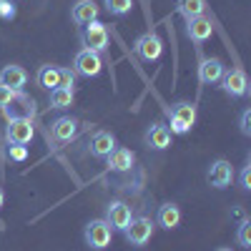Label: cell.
I'll use <instances>...</instances> for the list:
<instances>
[{
    "label": "cell",
    "mask_w": 251,
    "mask_h": 251,
    "mask_svg": "<svg viewBox=\"0 0 251 251\" xmlns=\"http://www.w3.org/2000/svg\"><path fill=\"white\" fill-rule=\"evenodd\" d=\"M33 136H35V128H33L30 116H8V126H5L8 146H25L33 141Z\"/></svg>",
    "instance_id": "6da1fadb"
},
{
    "label": "cell",
    "mask_w": 251,
    "mask_h": 251,
    "mask_svg": "<svg viewBox=\"0 0 251 251\" xmlns=\"http://www.w3.org/2000/svg\"><path fill=\"white\" fill-rule=\"evenodd\" d=\"M111 236H113V228L108 226L106 219H93L86 224V228H83V239H86V244L96 251L106 249L111 244Z\"/></svg>",
    "instance_id": "7a4b0ae2"
},
{
    "label": "cell",
    "mask_w": 251,
    "mask_h": 251,
    "mask_svg": "<svg viewBox=\"0 0 251 251\" xmlns=\"http://www.w3.org/2000/svg\"><path fill=\"white\" fill-rule=\"evenodd\" d=\"M133 53L143 60V63H153L163 55V40L158 38V33L149 30V33H143L136 38V43H133Z\"/></svg>",
    "instance_id": "3957f363"
},
{
    "label": "cell",
    "mask_w": 251,
    "mask_h": 251,
    "mask_svg": "<svg viewBox=\"0 0 251 251\" xmlns=\"http://www.w3.org/2000/svg\"><path fill=\"white\" fill-rule=\"evenodd\" d=\"M194 123H196V106L194 103H188V100H181L176 103V106L171 108V133H188L194 128Z\"/></svg>",
    "instance_id": "277c9868"
},
{
    "label": "cell",
    "mask_w": 251,
    "mask_h": 251,
    "mask_svg": "<svg viewBox=\"0 0 251 251\" xmlns=\"http://www.w3.org/2000/svg\"><path fill=\"white\" fill-rule=\"evenodd\" d=\"M80 43H83V48H88V50L106 53L108 50V30H106V25H103L100 20H93V23L83 25Z\"/></svg>",
    "instance_id": "5b68a950"
},
{
    "label": "cell",
    "mask_w": 251,
    "mask_h": 251,
    "mask_svg": "<svg viewBox=\"0 0 251 251\" xmlns=\"http://www.w3.org/2000/svg\"><path fill=\"white\" fill-rule=\"evenodd\" d=\"M73 71H75V75H83V78H96L103 71L100 53L88 50V48H80L75 53V58H73Z\"/></svg>",
    "instance_id": "8992f818"
},
{
    "label": "cell",
    "mask_w": 251,
    "mask_h": 251,
    "mask_svg": "<svg viewBox=\"0 0 251 251\" xmlns=\"http://www.w3.org/2000/svg\"><path fill=\"white\" fill-rule=\"evenodd\" d=\"M153 221L149 219V216H136V219H131V224L126 226V241H128L131 246H146L151 241V236H153Z\"/></svg>",
    "instance_id": "52a82bcc"
},
{
    "label": "cell",
    "mask_w": 251,
    "mask_h": 251,
    "mask_svg": "<svg viewBox=\"0 0 251 251\" xmlns=\"http://www.w3.org/2000/svg\"><path fill=\"white\" fill-rule=\"evenodd\" d=\"M221 91L231 98H244L249 96V78L241 68H231V71H224L221 75Z\"/></svg>",
    "instance_id": "ba28073f"
},
{
    "label": "cell",
    "mask_w": 251,
    "mask_h": 251,
    "mask_svg": "<svg viewBox=\"0 0 251 251\" xmlns=\"http://www.w3.org/2000/svg\"><path fill=\"white\" fill-rule=\"evenodd\" d=\"M206 181L208 186H214V188H226V186H231L234 181V169H231V163H228L226 158H216L211 166H208V171H206Z\"/></svg>",
    "instance_id": "9c48e42d"
},
{
    "label": "cell",
    "mask_w": 251,
    "mask_h": 251,
    "mask_svg": "<svg viewBox=\"0 0 251 251\" xmlns=\"http://www.w3.org/2000/svg\"><path fill=\"white\" fill-rule=\"evenodd\" d=\"M211 35H214V23H211V18L201 15V18H194V20H186V38L191 40V43L201 46V43H206V40L211 38Z\"/></svg>",
    "instance_id": "30bf717a"
},
{
    "label": "cell",
    "mask_w": 251,
    "mask_h": 251,
    "mask_svg": "<svg viewBox=\"0 0 251 251\" xmlns=\"http://www.w3.org/2000/svg\"><path fill=\"white\" fill-rule=\"evenodd\" d=\"M131 206H126L123 201H111L106 206V221L113 231H126V226L131 224Z\"/></svg>",
    "instance_id": "8fae6325"
},
{
    "label": "cell",
    "mask_w": 251,
    "mask_h": 251,
    "mask_svg": "<svg viewBox=\"0 0 251 251\" xmlns=\"http://www.w3.org/2000/svg\"><path fill=\"white\" fill-rule=\"evenodd\" d=\"M78 136V121L71 116H60L50 123V138L55 143H71Z\"/></svg>",
    "instance_id": "7c38bea8"
},
{
    "label": "cell",
    "mask_w": 251,
    "mask_h": 251,
    "mask_svg": "<svg viewBox=\"0 0 251 251\" xmlns=\"http://www.w3.org/2000/svg\"><path fill=\"white\" fill-rule=\"evenodd\" d=\"M224 63L219 58H201L199 60V83H203V86H214V83L221 80L224 75Z\"/></svg>",
    "instance_id": "4fadbf2b"
},
{
    "label": "cell",
    "mask_w": 251,
    "mask_h": 251,
    "mask_svg": "<svg viewBox=\"0 0 251 251\" xmlns=\"http://www.w3.org/2000/svg\"><path fill=\"white\" fill-rule=\"evenodd\" d=\"M146 146L153 151H166L171 146V131H169V126H163V123H151L149 126V131H146Z\"/></svg>",
    "instance_id": "5bb4252c"
},
{
    "label": "cell",
    "mask_w": 251,
    "mask_h": 251,
    "mask_svg": "<svg viewBox=\"0 0 251 251\" xmlns=\"http://www.w3.org/2000/svg\"><path fill=\"white\" fill-rule=\"evenodd\" d=\"M98 5L93 3V0H75L73 3V8H71V20L75 25H88V23H93V20H98Z\"/></svg>",
    "instance_id": "9a60e30c"
},
{
    "label": "cell",
    "mask_w": 251,
    "mask_h": 251,
    "mask_svg": "<svg viewBox=\"0 0 251 251\" xmlns=\"http://www.w3.org/2000/svg\"><path fill=\"white\" fill-rule=\"evenodd\" d=\"M106 163H108V169L116 171V174H126V171H131L133 169V163H136V153L131 149H116L106 156Z\"/></svg>",
    "instance_id": "2e32d148"
},
{
    "label": "cell",
    "mask_w": 251,
    "mask_h": 251,
    "mask_svg": "<svg viewBox=\"0 0 251 251\" xmlns=\"http://www.w3.org/2000/svg\"><path fill=\"white\" fill-rule=\"evenodd\" d=\"M28 83V71L20 68V66H5L3 71H0V86L5 88H13V91H23Z\"/></svg>",
    "instance_id": "e0dca14e"
},
{
    "label": "cell",
    "mask_w": 251,
    "mask_h": 251,
    "mask_svg": "<svg viewBox=\"0 0 251 251\" xmlns=\"http://www.w3.org/2000/svg\"><path fill=\"white\" fill-rule=\"evenodd\" d=\"M88 146H91V156L93 158H106L116 149V136L111 131H96Z\"/></svg>",
    "instance_id": "ac0fdd59"
},
{
    "label": "cell",
    "mask_w": 251,
    "mask_h": 251,
    "mask_svg": "<svg viewBox=\"0 0 251 251\" xmlns=\"http://www.w3.org/2000/svg\"><path fill=\"white\" fill-rule=\"evenodd\" d=\"M156 221L161 228H166V231H174V228L181 224V208L176 203H161L158 206V214H156Z\"/></svg>",
    "instance_id": "d6986e66"
},
{
    "label": "cell",
    "mask_w": 251,
    "mask_h": 251,
    "mask_svg": "<svg viewBox=\"0 0 251 251\" xmlns=\"http://www.w3.org/2000/svg\"><path fill=\"white\" fill-rule=\"evenodd\" d=\"M176 13L183 20H194L206 15V0H176Z\"/></svg>",
    "instance_id": "ffe728a7"
},
{
    "label": "cell",
    "mask_w": 251,
    "mask_h": 251,
    "mask_svg": "<svg viewBox=\"0 0 251 251\" xmlns=\"http://www.w3.org/2000/svg\"><path fill=\"white\" fill-rule=\"evenodd\" d=\"M38 86H43L46 91H53L58 86V66H40L35 73Z\"/></svg>",
    "instance_id": "44dd1931"
},
{
    "label": "cell",
    "mask_w": 251,
    "mask_h": 251,
    "mask_svg": "<svg viewBox=\"0 0 251 251\" xmlns=\"http://www.w3.org/2000/svg\"><path fill=\"white\" fill-rule=\"evenodd\" d=\"M73 98H75V93H73V88H53L50 91V108H71L73 106Z\"/></svg>",
    "instance_id": "7402d4cb"
},
{
    "label": "cell",
    "mask_w": 251,
    "mask_h": 251,
    "mask_svg": "<svg viewBox=\"0 0 251 251\" xmlns=\"http://www.w3.org/2000/svg\"><path fill=\"white\" fill-rule=\"evenodd\" d=\"M103 5H106V10L116 18H123L128 15L131 8H133V0H103Z\"/></svg>",
    "instance_id": "603a6c76"
},
{
    "label": "cell",
    "mask_w": 251,
    "mask_h": 251,
    "mask_svg": "<svg viewBox=\"0 0 251 251\" xmlns=\"http://www.w3.org/2000/svg\"><path fill=\"white\" fill-rule=\"evenodd\" d=\"M236 241H239L241 249H251V221H249V219H244V221L239 224Z\"/></svg>",
    "instance_id": "cb8c5ba5"
},
{
    "label": "cell",
    "mask_w": 251,
    "mask_h": 251,
    "mask_svg": "<svg viewBox=\"0 0 251 251\" xmlns=\"http://www.w3.org/2000/svg\"><path fill=\"white\" fill-rule=\"evenodd\" d=\"M20 98H23V91H13V88L0 86V108H8L10 103H15Z\"/></svg>",
    "instance_id": "d4e9b609"
},
{
    "label": "cell",
    "mask_w": 251,
    "mask_h": 251,
    "mask_svg": "<svg viewBox=\"0 0 251 251\" xmlns=\"http://www.w3.org/2000/svg\"><path fill=\"white\" fill-rule=\"evenodd\" d=\"M75 86V71L73 68H58V86L55 88H73Z\"/></svg>",
    "instance_id": "484cf974"
},
{
    "label": "cell",
    "mask_w": 251,
    "mask_h": 251,
    "mask_svg": "<svg viewBox=\"0 0 251 251\" xmlns=\"http://www.w3.org/2000/svg\"><path fill=\"white\" fill-rule=\"evenodd\" d=\"M8 156L20 163V161L28 158V149H25V146H8Z\"/></svg>",
    "instance_id": "4316f807"
},
{
    "label": "cell",
    "mask_w": 251,
    "mask_h": 251,
    "mask_svg": "<svg viewBox=\"0 0 251 251\" xmlns=\"http://www.w3.org/2000/svg\"><path fill=\"white\" fill-rule=\"evenodd\" d=\"M0 18H3V20H13V18H15L13 0H0Z\"/></svg>",
    "instance_id": "83f0119b"
},
{
    "label": "cell",
    "mask_w": 251,
    "mask_h": 251,
    "mask_svg": "<svg viewBox=\"0 0 251 251\" xmlns=\"http://www.w3.org/2000/svg\"><path fill=\"white\" fill-rule=\"evenodd\" d=\"M239 128H241V133H244V136H251V108H246V111L241 113Z\"/></svg>",
    "instance_id": "f1b7e54d"
},
{
    "label": "cell",
    "mask_w": 251,
    "mask_h": 251,
    "mask_svg": "<svg viewBox=\"0 0 251 251\" xmlns=\"http://www.w3.org/2000/svg\"><path fill=\"white\" fill-rule=\"evenodd\" d=\"M241 188L244 191H251V163H246L241 171Z\"/></svg>",
    "instance_id": "f546056e"
},
{
    "label": "cell",
    "mask_w": 251,
    "mask_h": 251,
    "mask_svg": "<svg viewBox=\"0 0 251 251\" xmlns=\"http://www.w3.org/2000/svg\"><path fill=\"white\" fill-rule=\"evenodd\" d=\"M3 203H5V194H3V188H0V208H3Z\"/></svg>",
    "instance_id": "4dcf8cb0"
},
{
    "label": "cell",
    "mask_w": 251,
    "mask_h": 251,
    "mask_svg": "<svg viewBox=\"0 0 251 251\" xmlns=\"http://www.w3.org/2000/svg\"><path fill=\"white\" fill-rule=\"evenodd\" d=\"M216 251H231V249H226V246H221V249H216Z\"/></svg>",
    "instance_id": "1f68e13d"
}]
</instances>
